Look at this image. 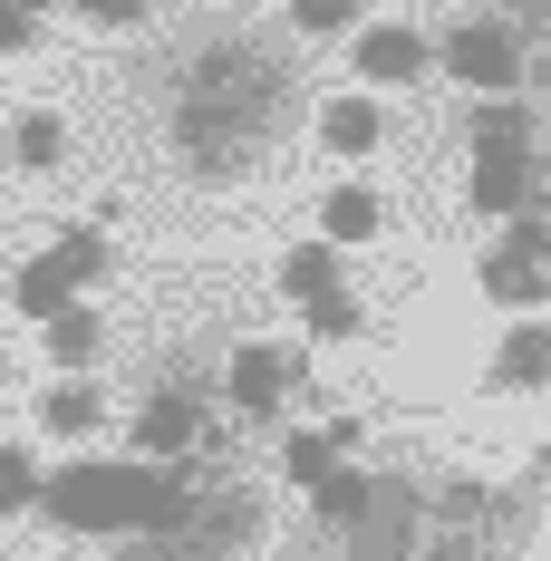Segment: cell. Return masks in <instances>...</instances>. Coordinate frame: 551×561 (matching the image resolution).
<instances>
[{"instance_id": "6da1fadb", "label": "cell", "mask_w": 551, "mask_h": 561, "mask_svg": "<svg viewBox=\"0 0 551 561\" xmlns=\"http://www.w3.org/2000/svg\"><path fill=\"white\" fill-rule=\"evenodd\" d=\"M280 107H290V68H280L272 49L214 39V49L194 58V78H184L174 146H184V165L204 174V184H232V174L262 165V146H272Z\"/></svg>"}, {"instance_id": "7a4b0ae2", "label": "cell", "mask_w": 551, "mask_h": 561, "mask_svg": "<svg viewBox=\"0 0 551 561\" xmlns=\"http://www.w3.org/2000/svg\"><path fill=\"white\" fill-rule=\"evenodd\" d=\"M184 474L174 465H58V474H39V513L49 523H68V533H174V513H184Z\"/></svg>"}, {"instance_id": "3957f363", "label": "cell", "mask_w": 551, "mask_h": 561, "mask_svg": "<svg viewBox=\"0 0 551 561\" xmlns=\"http://www.w3.org/2000/svg\"><path fill=\"white\" fill-rule=\"evenodd\" d=\"M416 542H426V484H406V474H378L368 513L348 523V561H406Z\"/></svg>"}, {"instance_id": "277c9868", "label": "cell", "mask_w": 551, "mask_h": 561, "mask_svg": "<svg viewBox=\"0 0 551 561\" xmlns=\"http://www.w3.org/2000/svg\"><path fill=\"white\" fill-rule=\"evenodd\" d=\"M445 68H455V88H474V98H513V88H523V39H513V20H455V30H445Z\"/></svg>"}, {"instance_id": "5b68a950", "label": "cell", "mask_w": 551, "mask_h": 561, "mask_svg": "<svg viewBox=\"0 0 551 561\" xmlns=\"http://www.w3.org/2000/svg\"><path fill=\"white\" fill-rule=\"evenodd\" d=\"M348 49H358V78L368 88H406V78H426V30H406V20H358L348 30Z\"/></svg>"}, {"instance_id": "8992f818", "label": "cell", "mask_w": 551, "mask_h": 561, "mask_svg": "<svg viewBox=\"0 0 551 561\" xmlns=\"http://www.w3.org/2000/svg\"><path fill=\"white\" fill-rule=\"evenodd\" d=\"M464 204H474V214H494V224L532 214V204H542V156H474Z\"/></svg>"}, {"instance_id": "52a82bcc", "label": "cell", "mask_w": 551, "mask_h": 561, "mask_svg": "<svg viewBox=\"0 0 551 561\" xmlns=\"http://www.w3.org/2000/svg\"><path fill=\"white\" fill-rule=\"evenodd\" d=\"M194 436H204V407H194L184 388H156L146 407H136V455H146V465H184Z\"/></svg>"}, {"instance_id": "ba28073f", "label": "cell", "mask_w": 551, "mask_h": 561, "mask_svg": "<svg viewBox=\"0 0 551 561\" xmlns=\"http://www.w3.org/2000/svg\"><path fill=\"white\" fill-rule=\"evenodd\" d=\"M222 388H232V416H252V426H272L280 416V397H290V358L280 348H232V368H222Z\"/></svg>"}, {"instance_id": "9c48e42d", "label": "cell", "mask_w": 551, "mask_h": 561, "mask_svg": "<svg viewBox=\"0 0 551 561\" xmlns=\"http://www.w3.org/2000/svg\"><path fill=\"white\" fill-rule=\"evenodd\" d=\"M464 146L474 156H542V107L532 98H484L474 126H464Z\"/></svg>"}, {"instance_id": "30bf717a", "label": "cell", "mask_w": 551, "mask_h": 561, "mask_svg": "<svg viewBox=\"0 0 551 561\" xmlns=\"http://www.w3.org/2000/svg\"><path fill=\"white\" fill-rule=\"evenodd\" d=\"M39 348H49V358H58V378H88V358L107 348V320H97L88 300H68L58 320H39Z\"/></svg>"}, {"instance_id": "8fae6325", "label": "cell", "mask_w": 551, "mask_h": 561, "mask_svg": "<svg viewBox=\"0 0 551 561\" xmlns=\"http://www.w3.org/2000/svg\"><path fill=\"white\" fill-rule=\"evenodd\" d=\"M10 165L20 174H58L68 165V116L58 107H20L10 116Z\"/></svg>"}, {"instance_id": "7c38bea8", "label": "cell", "mask_w": 551, "mask_h": 561, "mask_svg": "<svg viewBox=\"0 0 551 561\" xmlns=\"http://www.w3.org/2000/svg\"><path fill=\"white\" fill-rule=\"evenodd\" d=\"M378 224H387L378 184H330V204H320V242H330V252H348V242H378Z\"/></svg>"}, {"instance_id": "4fadbf2b", "label": "cell", "mask_w": 551, "mask_h": 561, "mask_svg": "<svg viewBox=\"0 0 551 561\" xmlns=\"http://www.w3.org/2000/svg\"><path fill=\"white\" fill-rule=\"evenodd\" d=\"M320 146H330V156H378L387 146V107L378 98H330V107H320Z\"/></svg>"}, {"instance_id": "5bb4252c", "label": "cell", "mask_w": 551, "mask_h": 561, "mask_svg": "<svg viewBox=\"0 0 551 561\" xmlns=\"http://www.w3.org/2000/svg\"><path fill=\"white\" fill-rule=\"evenodd\" d=\"M484 300H503V310H542L551 300V262H532V252H484Z\"/></svg>"}, {"instance_id": "9a60e30c", "label": "cell", "mask_w": 551, "mask_h": 561, "mask_svg": "<svg viewBox=\"0 0 551 561\" xmlns=\"http://www.w3.org/2000/svg\"><path fill=\"white\" fill-rule=\"evenodd\" d=\"M494 388H551V330L523 320V330L494 339Z\"/></svg>"}, {"instance_id": "2e32d148", "label": "cell", "mask_w": 551, "mask_h": 561, "mask_svg": "<svg viewBox=\"0 0 551 561\" xmlns=\"http://www.w3.org/2000/svg\"><path fill=\"white\" fill-rule=\"evenodd\" d=\"M280 290H290L300 310H310V300H330V290H338V252H330V242H300V252H280Z\"/></svg>"}, {"instance_id": "e0dca14e", "label": "cell", "mask_w": 551, "mask_h": 561, "mask_svg": "<svg viewBox=\"0 0 551 561\" xmlns=\"http://www.w3.org/2000/svg\"><path fill=\"white\" fill-rule=\"evenodd\" d=\"M97 416H107V397L88 388V378H58V388L39 397V426H49V436H88Z\"/></svg>"}, {"instance_id": "ac0fdd59", "label": "cell", "mask_w": 551, "mask_h": 561, "mask_svg": "<svg viewBox=\"0 0 551 561\" xmlns=\"http://www.w3.org/2000/svg\"><path fill=\"white\" fill-rule=\"evenodd\" d=\"M368 494H378V474H358V465H330V474L310 484V504H320V523H338V533H348V523L368 513Z\"/></svg>"}, {"instance_id": "d6986e66", "label": "cell", "mask_w": 551, "mask_h": 561, "mask_svg": "<svg viewBox=\"0 0 551 561\" xmlns=\"http://www.w3.org/2000/svg\"><path fill=\"white\" fill-rule=\"evenodd\" d=\"M10 300H20L30 320H58V310L78 300V290H68V272H58L49 252H39V262H20V272H10Z\"/></svg>"}, {"instance_id": "ffe728a7", "label": "cell", "mask_w": 551, "mask_h": 561, "mask_svg": "<svg viewBox=\"0 0 551 561\" xmlns=\"http://www.w3.org/2000/svg\"><path fill=\"white\" fill-rule=\"evenodd\" d=\"M49 262H58V272H68V290H88V280L107 272L116 252H107V232H97V224H68V232H58V242H49Z\"/></svg>"}, {"instance_id": "44dd1931", "label": "cell", "mask_w": 551, "mask_h": 561, "mask_svg": "<svg viewBox=\"0 0 551 561\" xmlns=\"http://www.w3.org/2000/svg\"><path fill=\"white\" fill-rule=\"evenodd\" d=\"M426 513H436V523H464V533H474V523L494 513V484H474V474H436V484H426Z\"/></svg>"}, {"instance_id": "7402d4cb", "label": "cell", "mask_w": 551, "mask_h": 561, "mask_svg": "<svg viewBox=\"0 0 551 561\" xmlns=\"http://www.w3.org/2000/svg\"><path fill=\"white\" fill-rule=\"evenodd\" d=\"M368 20V0H290V30L300 39H348Z\"/></svg>"}, {"instance_id": "603a6c76", "label": "cell", "mask_w": 551, "mask_h": 561, "mask_svg": "<svg viewBox=\"0 0 551 561\" xmlns=\"http://www.w3.org/2000/svg\"><path fill=\"white\" fill-rule=\"evenodd\" d=\"M338 465V446H330V426H300V436H290V446H280V474H290V484H320V474H330Z\"/></svg>"}, {"instance_id": "cb8c5ba5", "label": "cell", "mask_w": 551, "mask_h": 561, "mask_svg": "<svg viewBox=\"0 0 551 561\" xmlns=\"http://www.w3.org/2000/svg\"><path fill=\"white\" fill-rule=\"evenodd\" d=\"M30 504H39V465H30L20 446H0V523H10V513H30Z\"/></svg>"}, {"instance_id": "d4e9b609", "label": "cell", "mask_w": 551, "mask_h": 561, "mask_svg": "<svg viewBox=\"0 0 551 561\" xmlns=\"http://www.w3.org/2000/svg\"><path fill=\"white\" fill-rule=\"evenodd\" d=\"M494 252H532V262H551V214H542V204H532V214H513Z\"/></svg>"}, {"instance_id": "484cf974", "label": "cell", "mask_w": 551, "mask_h": 561, "mask_svg": "<svg viewBox=\"0 0 551 561\" xmlns=\"http://www.w3.org/2000/svg\"><path fill=\"white\" fill-rule=\"evenodd\" d=\"M310 339H358V300H348V290L310 300Z\"/></svg>"}, {"instance_id": "4316f807", "label": "cell", "mask_w": 551, "mask_h": 561, "mask_svg": "<svg viewBox=\"0 0 551 561\" xmlns=\"http://www.w3.org/2000/svg\"><path fill=\"white\" fill-rule=\"evenodd\" d=\"M78 20H97V30H136V20H156V0H78Z\"/></svg>"}, {"instance_id": "83f0119b", "label": "cell", "mask_w": 551, "mask_h": 561, "mask_svg": "<svg viewBox=\"0 0 551 561\" xmlns=\"http://www.w3.org/2000/svg\"><path fill=\"white\" fill-rule=\"evenodd\" d=\"M30 39H39V20H30V10H10V0H0V58H20V49H30Z\"/></svg>"}, {"instance_id": "f1b7e54d", "label": "cell", "mask_w": 551, "mask_h": 561, "mask_svg": "<svg viewBox=\"0 0 551 561\" xmlns=\"http://www.w3.org/2000/svg\"><path fill=\"white\" fill-rule=\"evenodd\" d=\"M10 10H30V20H39V10H68V0H10Z\"/></svg>"}, {"instance_id": "f546056e", "label": "cell", "mask_w": 551, "mask_h": 561, "mask_svg": "<svg viewBox=\"0 0 551 561\" xmlns=\"http://www.w3.org/2000/svg\"><path fill=\"white\" fill-rule=\"evenodd\" d=\"M532 484H551V436H542V465H532Z\"/></svg>"}]
</instances>
